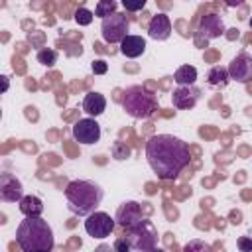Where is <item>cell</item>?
<instances>
[{
    "instance_id": "484cf974",
    "label": "cell",
    "mask_w": 252,
    "mask_h": 252,
    "mask_svg": "<svg viewBox=\"0 0 252 252\" xmlns=\"http://www.w3.org/2000/svg\"><path fill=\"white\" fill-rule=\"evenodd\" d=\"M91 69H93L94 75H104V73L108 71V65H106L104 59H94V61L91 63Z\"/></svg>"
},
{
    "instance_id": "7402d4cb",
    "label": "cell",
    "mask_w": 252,
    "mask_h": 252,
    "mask_svg": "<svg viewBox=\"0 0 252 252\" xmlns=\"http://www.w3.org/2000/svg\"><path fill=\"white\" fill-rule=\"evenodd\" d=\"M130 154H132V152H130V148H128L124 142H120V140H118V142H114V144H112V158H114V159H118V161L128 159V158H130Z\"/></svg>"
},
{
    "instance_id": "603a6c76",
    "label": "cell",
    "mask_w": 252,
    "mask_h": 252,
    "mask_svg": "<svg viewBox=\"0 0 252 252\" xmlns=\"http://www.w3.org/2000/svg\"><path fill=\"white\" fill-rule=\"evenodd\" d=\"M183 252H211V246L201 238H193L183 246Z\"/></svg>"
},
{
    "instance_id": "cb8c5ba5",
    "label": "cell",
    "mask_w": 252,
    "mask_h": 252,
    "mask_svg": "<svg viewBox=\"0 0 252 252\" xmlns=\"http://www.w3.org/2000/svg\"><path fill=\"white\" fill-rule=\"evenodd\" d=\"M73 18H75V22H77L79 26H89V24L93 22L94 14H93L89 8H85V6H83V8H77V12H75V16H73Z\"/></svg>"
},
{
    "instance_id": "83f0119b",
    "label": "cell",
    "mask_w": 252,
    "mask_h": 252,
    "mask_svg": "<svg viewBox=\"0 0 252 252\" xmlns=\"http://www.w3.org/2000/svg\"><path fill=\"white\" fill-rule=\"evenodd\" d=\"M112 246H114V250H116V252H130V250H132V248H130V244H128V240H126V236L116 238Z\"/></svg>"
},
{
    "instance_id": "30bf717a",
    "label": "cell",
    "mask_w": 252,
    "mask_h": 252,
    "mask_svg": "<svg viewBox=\"0 0 252 252\" xmlns=\"http://www.w3.org/2000/svg\"><path fill=\"white\" fill-rule=\"evenodd\" d=\"M228 77L230 81H236L240 85H246L252 81V55L242 51L228 63Z\"/></svg>"
},
{
    "instance_id": "1f68e13d",
    "label": "cell",
    "mask_w": 252,
    "mask_h": 252,
    "mask_svg": "<svg viewBox=\"0 0 252 252\" xmlns=\"http://www.w3.org/2000/svg\"><path fill=\"white\" fill-rule=\"evenodd\" d=\"M248 24H250V28H252V18H250V20H248Z\"/></svg>"
},
{
    "instance_id": "5bb4252c",
    "label": "cell",
    "mask_w": 252,
    "mask_h": 252,
    "mask_svg": "<svg viewBox=\"0 0 252 252\" xmlns=\"http://www.w3.org/2000/svg\"><path fill=\"white\" fill-rule=\"evenodd\" d=\"M199 33L205 39H217L224 33V22L219 14H205L199 22Z\"/></svg>"
},
{
    "instance_id": "2e32d148",
    "label": "cell",
    "mask_w": 252,
    "mask_h": 252,
    "mask_svg": "<svg viewBox=\"0 0 252 252\" xmlns=\"http://www.w3.org/2000/svg\"><path fill=\"white\" fill-rule=\"evenodd\" d=\"M83 110L89 114V118L100 116L106 110V98H104V94H100L96 91L87 93L85 98H83Z\"/></svg>"
},
{
    "instance_id": "7a4b0ae2",
    "label": "cell",
    "mask_w": 252,
    "mask_h": 252,
    "mask_svg": "<svg viewBox=\"0 0 252 252\" xmlns=\"http://www.w3.org/2000/svg\"><path fill=\"white\" fill-rule=\"evenodd\" d=\"M16 242L22 252H51L55 246L53 228L41 217H26L16 228Z\"/></svg>"
},
{
    "instance_id": "f1b7e54d",
    "label": "cell",
    "mask_w": 252,
    "mask_h": 252,
    "mask_svg": "<svg viewBox=\"0 0 252 252\" xmlns=\"http://www.w3.org/2000/svg\"><path fill=\"white\" fill-rule=\"evenodd\" d=\"M94 252H116V250H114V246H110V244H98V246L94 248Z\"/></svg>"
},
{
    "instance_id": "3957f363",
    "label": "cell",
    "mask_w": 252,
    "mask_h": 252,
    "mask_svg": "<svg viewBox=\"0 0 252 252\" xmlns=\"http://www.w3.org/2000/svg\"><path fill=\"white\" fill-rule=\"evenodd\" d=\"M102 197H104L102 187L89 179H75V181H69L65 187L67 207L77 217L93 215L102 203Z\"/></svg>"
},
{
    "instance_id": "f546056e",
    "label": "cell",
    "mask_w": 252,
    "mask_h": 252,
    "mask_svg": "<svg viewBox=\"0 0 252 252\" xmlns=\"http://www.w3.org/2000/svg\"><path fill=\"white\" fill-rule=\"evenodd\" d=\"M0 79H2V93H6V91H8V87H10V81H8V77H6V75H2Z\"/></svg>"
},
{
    "instance_id": "d4e9b609",
    "label": "cell",
    "mask_w": 252,
    "mask_h": 252,
    "mask_svg": "<svg viewBox=\"0 0 252 252\" xmlns=\"http://www.w3.org/2000/svg\"><path fill=\"white\" fill-rule=\"evenodd\" d=\"M122 6H124V10H126V12H140V10H144V6H146V0H138V2H130V0H124V2H122Z\"/></svg>"
},
{
    "instance_id": "4316f807",
    "label": "cell",
    "mask_w": 252,
    "mask_h": 252,
    "mask_svg": "<svg viewBox=\"0 0 252 252\" xmlns=\"http://www.w3.org/2000/svg\"><path fill=\"white\" fill-rule=\"evenodd\" d=\"M236 246L240 252H252V238L250 236H238Z\"/></svg>"
},
{
    "instance_id": "5b68a950",
    "label": "cell",
    "mask_w": 252,
    "mask_h": 252,
    "mask_svg": "<svg viewBox=\"0 0 252 252\" xmlns=\"http://www.w3.org/2000/svg\"><path fill=\"white\" fill-rule=\"evenodd\" d=\"M126 240H128L132 250L150 252V250L158 248V228L154 226L152 220L144 219L140 224L126 230Z\"/></svg>"
},
{
    "instance_id": "7c38bea8",
    "label": "cell",
    "mask_w": 252,
    "mask_h": 252,
    "mask_svg": "<svg viewBox=\"0 0 252 252\" xmlns=\"http://www.w3.org/2000/svg\"><path fill=\"white\" fill-rule=\"evenodd\" d=\"M201 100V89L191 85V87H177L171 94V102L177 110H189Z\"/></svg>"
},
{
    "instance_id": "e0dca14e",
    "label": "cell",
    "mask_w": 252,
    "mask_h": 252,
    "mask_svg": "<svg viewBox=\"0 0 252 252\" xmlns=\"http://www.w3.org/2000/svg\"><path fill=\"white\" fill-rule=\"evenodd\" d=\"M18 209L24 217H41L43 213V201L35 195H24V199L18 203Z\"/></svg>"
},
{
    "instance_id": "6da1fadb",
    "label": "cell",
    "mask_w": 252,
    "mask_h": 252,
    "mask_svg": "<svg viewBox=\"0 0 252 252\" xmlns=\"http://www.w3.org/2000/svg\"><path fill=\"white\" fill-rule=\"evenodd\" d=\"M146 159L158 179L173 181L189 165L191 154L187 142L173 134H156L146 142Z\"/></svg>"
},
{
    "instance_id": "8fae6325",
    "label": "cell",
    "mask_w": 252,
    "mask_h": 252,
    "mask_svg": "<svg viewBox=\"0 0 252 252\" xmlns=\"http://www.w3.org/2000/svg\"><path fill=\"white\" fill-rule=\"evenodd\" d=\"M0 199L4 203H20L24 199L22 181L16 175L8 173V171L0 173Z\"/></svg>"
},
{
    "instance_id": "44dd1931",
    "label": "cell",
    "mask_w": 252,
    "mask_h": 252,
    "mask_svg": "<svg viewBox=\"0 0 252 252\" xmlns=\"http://www.w3.org/2000/svg\"><path fill=\"white\" fill-rule=\"evenodd\" d=\"M35 59H37V63H41L45 67H53L57 63V59H59V53L55 49H51V47H43V49L37 51Z\"/></svg>"
},
{
    "instance_id": "277c9868",
    "label": "cell",
    "mask_w": 252,
    "mask_h": 252,
    "mask_svg": "<svg viewBox=\"0 0 252 252\" xmlns=\"http://www.w3.org/2000/svg\"><path fill=\"white\" fill-rule=\"evenodd\" d=\"M122 108L136 120H146L158 110V98L144 85H132L122 94Z\"/></svg>"
},
{
    "instance_id": "4dcf8cb0",
    "label": "cell",
    "mask_w": 252,
    "mask_h": 252,
    "mask_svg": "<svg viewBox=\"0 0 252 252\" xmlns=\"http://www.w3.org/2000/svg\"><path fill=\"white\" fill-rule=\"evenodd\" d=\"M150 252H165L163 248H154V250H150Z\"/></svg>"
},
{
    "instance_id": "8992f818",
    "label": "cell",
    "mask_w": 252,
    "mask_h": 252,
    "mask_svg": "<svg viewBox=\"0 0 252 252\" xmlns=\"http://www.w3.org/2000/svg\"><path fill=\"white\" fill-rule=\"evenodd\" d=\"M128 32H130V22L126 14L116 12L100 22V35L106 43H122V39L130 35Z\"/></svg>"
},
{
    "instance_id": "9a60e30c",
    "label": "cell",
    "mask_w": 252,
    "mask_h": 252,
    "mask_svg": "<svg viewBox=\"0 0 252 252\" xmlns=\"http://www.w3.org/2000/svg\"><path fill=\"white\" fill-rule=\"evenodd\" d=\"M144 51H146V39L142 35H132L130 33L120 43V53L128 59H136V57L144 55Z\"/></svg>"
},
{
    "instance_id": "d6986e66",
    "label": "cell",
    "mask_w": 252,
    "mask_h": 252,
    "mask_svg": "<svg viewBox=\"0 0 252 252\" xmlns=\"http://www.w3.org/2000/svg\"><path fill=\"white\" fill-rule=\"evenodd\" d=\"M228 81H230L228 67H224V65H213L207 71V83L213 85V87H224Z\"/></svg>"
},
{
    "instance_id": "ffe728a7",
    "label": "cell",
    "mask_w": 252,
    "mask_h": 252,
    "mask_svg": "<svg viewBox=\"0 0 252 252\" xmlns=\"http://www.w3.org/2000/svg\"><path fill=\"white\" fill-rule=\"evenodd\" d=\"M116 8H118V2H114V0H100L94 6V16H98L100 20H104V18L116 14Z\"/></svg>"
},
{
    "instance_id": "9c48e42d",
    "label": "cell",
    "mask_w": 252,
    "mask_h": 252,
    "mask_svg": "<svg viewBox=\"0 0 252 252\" xmlns=\"http://www.w3.org/2000/svg\"><path fill=\"white\" fill-rule=\"evenodd\" d=\"M73 138L79 144H96L100 140V124L94 118H81L73 124Z\"/></svg>"
},
{
    "instance_id": "ac0fdd59",
    "label": "cell",
    "mask_w": 252,
    "mask_h": 252,
    "mask_svg": "<svg viewBox=\"0 0 252 252\" xmlns=\"http://www.w3.org/2000/svg\"><path fill=\"white\" fill-rule=\"evenodd\" d=\"M197 69L193 65H181L177 67V71L173 73V81L177 83V87H191L197 81Z\"/></svg>"
},
{
    "instance_id": "ba28073f",
    "label": "cell",
    "mask_w": 252,
    "mask_h": 252,
    "mask_svg": "<svg viewBox=\"0 0 252 252\" xmlns=\"http://www.w3.org/2000/svg\"><path fill=\"white\" fill-rule=\"evenodd\" d=\"M144 219H146V217H144V209H142V205L136 203V201H124L122 205H118L116 215H114L116 224H118L120 228H124V230H128V228L140 224Z\"/></svg>"
},
{
    "instance_id": "4fadbf2b",
    "label": "cell",
    "mask_w": 252,
    "mask_h": 252,
    "mask_svg": "<svg viewBox=\"0 0 252 252\" xmlns=\"http://www.w3.org/2000/svg\"><path fill=\"white\" fill-rule=\"evenodd\" d=\"M148 35L156 41H165L171 35V20L167 14H156L152 16L150 24H148Z\"/></svg>"
},
{
    "instance_id": "52a82bcc",
    "label": "cell",
    "mask_w": 252,
    "mask_h": 252,
    "mask_svg": "<svg viewBox=\"0 0 252 252\" xmlns=\"http://www.w3.org/2000/svg\"><path fill=\"white\" fill-rule=\"evenodd\" d=\"M114 226H116V220L108 213H102V211H94L85 220V230L93 238H106V236H110Z\"/></svg>"
}]
</instances>
